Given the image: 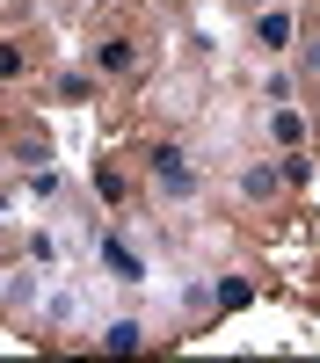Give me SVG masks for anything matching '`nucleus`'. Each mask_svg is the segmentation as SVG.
I'll list each match as a JSON object with an SVG mask.
<instances>
[{
    "label": "nucleus",
    "instance_id": "6e6552de",
    "mask_svg": "<svg viewBox=\"0 0 320 363\" xmlns=\"http://www.w3.org/2000/svg\"><path fill=\"white\" fill-rule=\"evenodd\" d=\"M15 73H22V51H15V44H0V80H15Z\"/></svg>",
    "mask_w": 320,
    "mask_h": 363
},
{
    "label": "nucleus",
    "instance_id": "0eeeda50",
    "mask_svg": "<svg viewBox=\"0 0 320 363\" xmlns=\"http://www.w3.org/2000/svg\"><path fill=\"white\" fill-rule=\"evenodd\" d=\"M95 66H102V73H131V44H102Z\"/></svg>",
    "mask_w": 320,
    "mask_h": 363
},
{
    "label": "nucleus",
    "instance_id": "423d86ee",
    "mask_svg": "<svg viewBox=\"0 0 320 363\" xmlns=\"http://www.w3.org/2000/svg\"><path fill=\"white\" fill-rule=\"evenodd\" d=\"M138 342H145L138 320H109V327H102V349H138Z\"/></svg>",
    "mask_w": 320,
    "mask_h": 363
},
{
    "label": "nucleus",
    "instance_id": "1a4fd4ad",
    "mask_svg": "<svg viewBox=\"0 0 320 363\" xmlns=\"http://www.w3.org/2000/svg\"><path fill=\"white\" fill-rule=\"evenodd\" d=\"M306 66H313V73H320V37H313V44H306Z\"/></svg>",
    "mask_w": 320,
    "mask_h": 363
},
{
    "label": "nucleus",
    "instance_id": "39448f33",
    "mask_svg": "<svg viewBox=\"0 0 320 363\" xmlns=\"http://www.w3.org/2000/svg\"><path fill=\"white\" fill-rule=\"evenodd\" d=\"M277 189H284V174H277V167H241V196H248V203H270Z\"/></svg>",
    "mask_w": 320,
    "mask_h": 363
},
{
    "label": "nucleus",
    "instance_id": "7ed1b4c3",
    "mask_svg": "<svg viewBox=\"0 0 320 363\" xmlns=\"http://www.w3.org/2000/svg\"><path fill=\"white\" fill-rule=\"evenodd\" d=\"M262 131H270V145H277V153H299V145H306V116L291 109V102H270Z\"/></svg>",
    "mask_w": 320,
    "mask_h": 363
},
{
    "label": "nucleus",
    "instance_id": "f257e3e1",
    "mask_svg": "<svg viewBox=\"0 0 320 363\" xmlns=\"http://www.w3.org/2000/svg\"><path fill=\"white\" fill-rule=\"evenodd\" d=\"M153 189L160 196H197V167H189V153H182V145H160V153H153Z\"/></svg>",
    "mask_w": 320,
    "mask_h": 363
},
{
    "label": "nucleus",
    "instance_id": "9d476101",
    "mask_svg": "<svg viewBox=\"0 0 320 363\" xmlns=\"http://www.w3.org/2000/svg\"><path fill=\"white\" fill-rule=\"evenodd\" d=\"M255 8H277V0H255Z\"/></svg>",
    "mask_w": 320,
    "mask_h": 363
},
{
    "label": "nucleus",
    "instance_id": "f03ea898",
    "mask_svg": "<svg viewBox=\"0 0 320 363\" xmlns=\"http://www.w3.org/2000/svg\"><path fill=\"white\" fill-rule=\"evenodd\" d=\"M95 255H102V269H109L116 284H145V262H138V247H131V240L116 233V225H102V240H95Z\"/></svg>",
    "mask_w": 320,
    "mask_h": 363
},
{
    "label": "nucleus",
    "instance_id": "20e7f679",
    "mask_svg": "<svg viewBox=\"0 0 320 363\" xmlns=\"http://www.w3.org/2000/svg\"><path fill=\"white\" fill-rule=\"evenodd\" d=\"M291 37H299V29H291V8H262L255 15V44L262 51H291Z\"/></svg>",
    "mask_w": 320,
    "mask_h": 363
}]
</instances>
